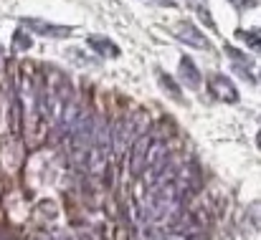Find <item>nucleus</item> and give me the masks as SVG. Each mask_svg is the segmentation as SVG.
<instances>
[{
	"instance_id": "ddd939ff",
	"label": "nucleus",
	"mask_w": 261,
	"mask_h": 240,
	"mask_svg": "<svg viewBox=\"0 0 261 240\" xmlns=\"http://www.w3.org/2000/svg\"><path fill=\"white\" fill-rule=\"evenodd\" d=\"M241 41H246L251 48H256V51H261V31H239L236 33Z\"/></svg>"
},
{
	"instance_id": "dca6fc26",
	"label": "nucleus",
	"mask_w": 261,
	"mask_h": 240,
	"mask_svg": "<svg viewBox=\"0 0 261 240\" xmlns=\"http://www.w3.org/2000/svg\"><path fill=\"white\" fill-rule=\"evenodd\" d=\"M249 218H251L254 228H261V202H259V205H251V207H249Z\"/></svg>"
},
{
	"instance_id": "9b49d317",
	"label": "nucleus",
	"mask_w": 261,
	"mask_h": 240,
	"mask_svg": "<svg viewBox=\"0 0 261 240\" xmlns=\"http://www.w3.org/2000/svg\"><path fill=\"white\" fill-rule=\"evenodd\" d=\"M87 43L91 46V51H96V53L104 56V58H117V56H119V46H117L112 38H104V36H89Z\"/></svg>"
},
{
	"instance_id": "aec40b11",
	"label": "nucleus",
	"mask_w": 261,
	"mask_h": 240,
	"mask_svg": "<svg viewBox=\"0 0 261 240\" xmlns=\"http://www.w3.org/2000/svg\"><path fill=\"white\" fill-rule=\"evenodd\" d=\"M79 240H94V238H89V235H82V238H79Z\"/></svg>"
},
{
	"instance_id": "412c9836",
	"label": "nucleus",
	"mask_w": 261,
	"mask_h": 240,
	"mask_svg": "<svg viewBox=\"0 0 261 240\" xmlns=\"http://www.w3.org/2000/svg\"><path fill=\"white\" fill-rule=\"evenodd\" d=\"M0 64H3V51H0Z\"/></svg>"
},
{
	"instance_id": "f257e3e1",
	"label": "nucleus",
	"mask_w": 261,
	"mask_h": 240,
	"mask_svg": "<svg viewBox=\"0 0 261 240\" xmlns=\"http://www.w3.org/2000/svg\"><path fill=\"white\" fill-rule=\"evenodd\" d=\"M94 137H96V119L89 114V111H82L79 122L74 124L69 139V149H71V160L74 164H84L89 160V152H91V144H94Z\"/></svg>"
},
{
	"instance_id": "0eeeda50",
	"label": "nucleus",
	"mask_w": 261,
	"mask_h": 240,
	"mask_svg": "<svg viewBox=\"0 0 261 240\" xmlns=\"http://www.w3.org/2000/svg\"><path fill=\"white\" fill-rule=\"evenodd\" d=\"M223 51H226V56L233 61V71L241 76V79H246L249 83H256V76L251 74V69H254V58L251 56H246V53H241L239 48H233V46H223Z\"/></svg>"
},
{
	"instance_id": "39448f33",
	"label": "nucleus",
	"mask_w": 261,
	"mask_h": 240,
	"mask_svg": "<svg viewBox=\"0 0 261 240\" xmlns=\"http://www.w3.org/2000/svg\"><path fill=\"white\" fill-rule=\"evenodd\" d=\"M173 33L175 38H180L185 46H190V48H198V51H208L211 48V41L200 33V28L195 25V23H190V20H180V23H175L173 25Z\"/></svg>"
},
{
	"instance_id": "f3484780",
	"label": "nucleus",
	"mask_w": 261,
	"mask_h": 240,
	"mask_svg": "<svg viewBox=\"0 0 261 240\" xmlns=\"http://www.w3.org/2000/svg\"><path fill=\"white\" fill-rule=\"evenodd\" d=\"M231 5H236L239 10H251V8H256V0H228Z\"/></svg>"
},
{
	"instance_id": "6ab92c4d",
	"label": "nucleus",
	"mask_w": 261,
	"mask_h": 240,
	"mask_svg": "<svg viewBox=\"0 0 261 240\" xmlns=\"http://www.w3.org/2000/svg\"><path fill=\"white\" fill-rule=\"evenodd\" d=\"M256 144H259V149H261V129H259V137H256Z\"/></svg>"
},
{
	"instance_id": "4468645a",
	"label": "nucleus",
	"mask_w": 261,
	"mask_h": 240,
	"mask_svg": "<svg viewBox=\"0 0 261 240\" xmlns=\"http://www.w3.org/2000/svg\"><path fill=\"white\" fill-rule=\"evenodd\" d=\"M69 58H71V61H76L79 66H96V64H99L96 58L87 56V53H84V51H79V48H71V51H69Z\"/></svg>"
},
{
	"instance_id": "423d86ee",
	"label": "nucleus",
	"mask_w": 261,
	"mask_h": 240,
	"mask_svg": "<svg viewBox=\"0 0 261 240\" xmlns=\"http://www.w3.org/2000/svg\"><path fill=\"white\" fill-rule=\"evenodd\" d=\"M20 25L25 31H33V33L46 36V38H66V36H71L69 25H56V23H48V20H41V18H23Z\"/></svg>"
},
{
	"instance_id": "f03ea898",
	"label": "nucleus",
	"mask_w": 261,
	"mask_h": 240,
	"mask_svg": "<svg viewBox=\"0 0 261 240\" xmlns=\"http://www.w3.org/2000/svg\"><path fill=\"white\" fill-rule=\"evenodd\" d=\"M147 129V114L145 111H135L129 116H122L114 127H112V149L117 155L124 152V147H129L142 132Z\"/></svg>"
},
{
	"instance_id": "20e7f679",
	"label": "nucleus",
	"mask_w": 261,
	"mask_h": 240,
	"mask_svg": "<svg viewBox=\"0 0 261 240\" xmlns=\"http://www.w3.org/2000/svg\"><path fill=\"white\" fill-rule=\"evenodd\" d=\"M152 142L155 137L150 134H140L135 142H132V152H129V172L135 177H140L147 167V157H150V149H152Z\"/></svg>"
},
{
	"instance_id": "f8f14e48",
	"label": "nucleus",
	"mask_w": 261,
	"mask_h": 240,
	"mask_svg": "<svg viewBox=\"0 0 261 240\" xmlns=\"http://www.w3.org/2000/svg\"><path fill=\"white\" fill-rule=\"evenodd\" d=\"M31 46H33V41H31V36L25 33V28L20 25V28L13 33V48H15V51H28Z\"/></svg>"
},
{
	"instance_id": "2eb2a0df",
	"label": "nucleus",
	"mask_w": 261,
	"mask_h": 240,
	"mask_svg": "<svg viewBox=\"0 0 261 240\" xmlns=\"http://www.w3.org/2000/svg\"><path fill=\"white\" fill-rule=\"evenodd\" d=\"M160 83H163V88H165V91H168L173 99H180V96H182V94H180V88L175 86V81L170 79L168 74H163V71H160Z\"/></svg>"
},
{
	"instance_id": "a211bd4d",
	"label": "nucleus",
	"mask_w": 261,
	"mask_h": 240,
	"mask_svg": "<svg viewBox=\"0 0 261 240\" xmlns=\"http://www.w3.org/2000/svg\"><path fill=\"white\" fill-rule=\"evenodd\" d=\"M147 5H158V8H175V0H145Z\"/></svg>"
},
{
	"instance_id": "1a4fd4ad",
	"label": "nucleus",
	"mask_w": 261,
	"mask_h": 240,
	"mask_svg": "<svg viewBox=\"0 0 261 240\" xmlns=\"http://www.w3.org/2000/svg\"><path fill=\"white\" fill-rule=\"evenodd\" d=\"M79 116H82L79 104H76V101H66L64 111H61V114H59V119H56L59 132H61V134H71V129H74V124L79 122Z\"/></svg>"
},
{
	"instance_id": "7ed1b4c3",
	"label": "nucleus",
	"mask_w": 261,
	"mask_h": 240,
	"mask_svg": "<svg viewBox=\"0 0 261 240\" xmlns=\"http://www.w3.org/2000/svg\"><path fill=\"white\" fill-rule=\"evenodd\" d=\"M109 152H112V134H109V127L107 122H96V137H94V144H91V152H89V167L94 174H99L107 160H109Z\"/></svg>"
},
{
	"instance_id": "6e6552de",
	"label": "nucleus",
	"mask_w": 261,
	"mask_h": 240,
	"mask_svg": "<svg viewBox=\"0 0 261 240\" xmlns=\"http://www.w3.org/2000/svg\"><path fill=\"white\" fill-rule=\"evenodd\" d=\"M211 94H213L218 101H226V104H236V101H239L236 86L231 83V79H226L223 74H216V76L211 79Z\"/></svg>"
},
{
	"instance_id": "9d476101",
	"label": "nucleus",
	"mask_w": 261,
	"mask_h": 240,
	"mask_svg": "<svg viewBox=\"0 0 261 240\" xmlns=\"http://www.w3.org/2000/svg\"><path fill=\"white\" fill-rule=\"evenodd\" d=\"M177 74H180L182 86H188V88H200V71H198V66L193 64V58L182 56V58H180V69H177Z\"/></svg>"
}]
</instances>
